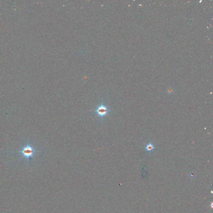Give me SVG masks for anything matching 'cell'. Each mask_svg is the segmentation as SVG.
<instances>
[{"label":"cell","instance_id":"1","mask_svg":"<svg viewBox=\"0 0 213 213\" xmlns=\"http://www.w3.org/2000/svg\"><path fill=\"white\" fill-rule=\"evenodd\" d=\"M38 152H39V151L35 149L31 145L28 143L17 153L21 154L23 158H24L26 161L28 162L32 158H34L35 154Z\"/></svg>","mask_w":213,"mask_h":213},{"label":"cell","instance_id":"2","mask_svg":"<svg viewBox=\"0 0 213 213\" xmlns=\"http://www.w3.org/2000/svg\"><path fill=\"white\" fill-rule=\"evenodd\" d=\"M108 110L106 106L103 105L99 106L96 110L97 113L100 117H104L108 113Z\"/></svg>","mask_w":213,"mask_h":213},{"label":"cell","instance_id":"3","mask_svg":"<svg viewBox=\"0 0 213 213\" xmlns=\"http://www.w3.org/2000/svg\"><path fill=\"white\" fill-rule=\"evenodd\" d=\"M154 149V146L151 143L148 144L147 145L146 147V149L147 151H151L153 150Z\"/></svg>","mask_w":213,"mask_h":213}]
</instances>
